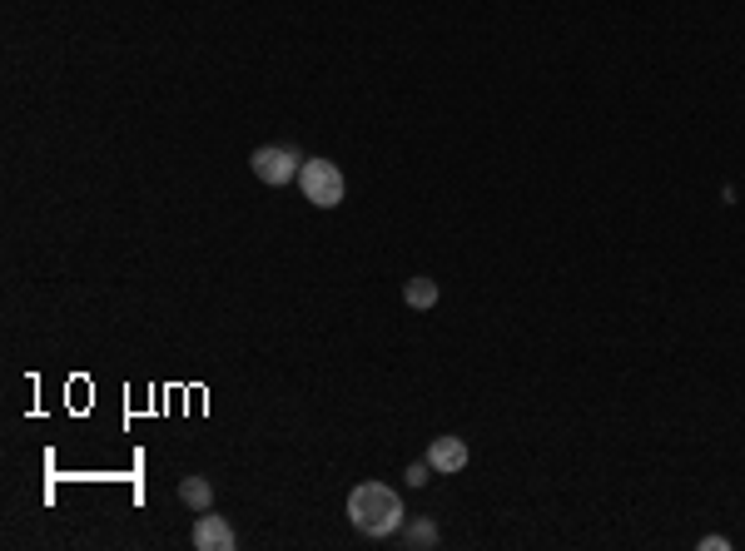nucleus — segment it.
<instances>
[{"label":"nucleus","instance_id":"obj_1","mask_svg":"<svg viewBox=\"0 0 745 551\" xmlns=\"http://www.w3.org/2000/svg\"><path fill=\"white\" fill-rule=\"evenodd\" d=\"M348 522L363 537H388L403 527V497L388 482H358L348 492Z\"/></svg>","mask_w":745,"mask_h":551},{"label":"nucleus","instance_id":"obj_2","mask_svg":"<svg viewBox=\"0 0 745 551\" xmlns=\"http://www.w3.org/2000/svg\"><path fill=\"white\" fill-rule=\"evenodd\" d=\"M298 189H303V199L318 204V209H338L343 194H348L343 169H338L333 159H303V169H298Z\"/></svg>","mask_w":745,"mask_h":551},{"label":"nucleus","instance_id":"obj_3","mask_svg":"<svg viewBox=\"0 0 745 551\" xmlns=\"http://www.w3.org/2000/svg\"><path fill=\"white\" fill-rule=\"evenodd\" d=\"M249 164H254V174H259L269 189H279V184L298 179V169H303V154H298L294 144H259V149L249 154Z\"/></svg>","mask_w":745,"mask_h":551},{"label":"nucleus","instance_id":"obj_4","mask_svg":"<svg viewBox=\"0 0 745 551\" xmlns=\"http://www.w3.org/2000/svg\"><path fill=\"white\" fill-rule=\"evenodd\" d=\"M194 547H199V551H234V547H239V537H234L229 517L204 512V517L194 522Z\"/></svg>","mask_w":745,"mask_h":551},{"label":"nucleus","instance_id":"obj_5","mask_svg":"<svg viewBox=\"0 0 745 551\" xmlns=\"http://www.w3.org/2000/svg\"><path fill=\"white\" fill-rule=\"evenodd\" d=\"M428 462H433V472H462L467 467V442L462 437H433V447H428Z\"/></svg>","mask_w":745,"mask_h":551},{"label":"nucleus","instance_id":"obj_6","mask_svg":"<svg viewBox=\"0 0 745 551\" xmlns=\"http://www.w3.org/2000/svg\"><path fill=\"white\" fill-rule=\"evenodd\" d=\"M179 502H184V507H194V512H209L214 487H209L204 477H184V482H179Z\"/></svg>","mask_w":745,"mask_h":551},{"label":"nucleus","instance_id":"obj_7","mask_svg":"<svg viewBox=\"0 0 745 551\" xmlns=\"http://www.w3.org/2000/svg\"><path fill=\"white\" fill-rule=\"evenodd\" d=\"M403 298H408V308H433V303H438V283L428 274L408 278V293H403Z\"/></svg>","mask_w":745,"mask_h":551},{"label":"nucleus","instance_id":"obj_8","mask_svg":"<svg viewBox=\"0 0 745 551\" xmlns=\"http://www.w3.org/2000/svg\"><path fill=\"white\" fill-rule=\"evenodd\" d=\"M408 547H438V527L433 522H413L408 527Z\"/></svg>","mask_w":745,"mask_h":551},{"label":"nucleus","instance_id":"obj_9","mask_svg":"<svg viewBox=\"0 0 745 551\" xmlns=\"http://www.w3.org/2000/svg\"><path fill=\"white\" fill-rule=\"evenodd\" d=\"M428 472H433V462H413V467H408V482H413V487H423V482H428Z\"/></svg>","mask_w":745,"mask_h":551}]
</instances>
